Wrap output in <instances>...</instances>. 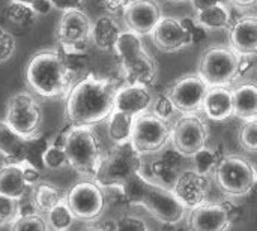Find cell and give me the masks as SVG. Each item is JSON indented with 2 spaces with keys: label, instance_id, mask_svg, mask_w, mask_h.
<instances>
[{
  "label": "cell",
  "instance_id": "obj_7",
  "mask_svg": "<svg viewBox=\"0 0 257 231\" xmlns=\"http://www.w3.org/2000/svg\"><path fill=\"white\" fill-rule=\"evenodd\" d=\"M170 140L172 126L169 120L149 110L134 117L131 143L140 155H155L163 150Z\"/></svg>",
  "mask_w": 257,
  "mask_h": 231
},
{
  "label": "cell",
  "instance_id": "obj_41",
  "mask_svg": "<svg viewBox=\"0 0 257 231\" xmlns=\"http://www.w3.org/2000/svg\"><path fill=\"white\" fill-rule=\"evenodd\" d=\"M173 110H175V107H173L172 101L169 99V96H167V95H163V96L158 98L157 102L154 104V110H152V111H154L157 116H160V117L169 120V117L172 116Z\"/></svg>",
  "mask_w": 257,
  "mask_h": 231
},
{
  "label": "cell",
  "instance_id": "obj_47",
  "mask_svg": "<svg viewBox=\"0 0 257 231\" xmlns=\"http://www.w3.org/2000/svg\"><path fill=\"white\" fill-rule=\"evenodd\" d=\"M86 231H107L105 228H89V230Z\"/></svg>",
  "mask_w": 257,
  "mask_h": 231
},
{
  "label": "cell",
  "instance_id": "obj_3",
  "mask_svg": "<svg viewBox=\"0 0 257 231\" xmlns=\"http://www.w3.org/2000/svg\"><path fill=\"white\" fill-rule=\"evenodd\" d=\"M122 188L130 206H143L164 225H176L185 216V206L170 188L149 182L140 173L131 177Z\"/></svg>",
  "mask_w": 257,
  "mask_h": 231
},
{
  "label": "cell",
  "instance_id": "obj_23",
  "mask_svg": "<svg viewBox=\"0 0 257 231\" xmlns=\"http://www.w3.org/2000/svg\"><path fill=\"white\" fill-rule=\"evenodd\" d=\"M203 110L212 120H226L233 114V90L226 86H209L203 99Z\"/></svg>",
  "mask_w": 257,
  "mask_h": 231
},
{
  "label": "cell",
  "instance_id": "obj_10",
  "mask_svg": "<svg viewBox=\"0 0 257 231\" xmlns=\"http://www.w3.org/2000/svg\"><path fill=\"white\" fill-rule=\"evenodd\" d=\"M65 203L75 219L92 222L99 219L107 207L105 189L95 180H81L66 191Z\"/></svg>",
  "mask_w": 257,
  "mask_h": 231
},
{
  "label": "cell",
  "instance_id": "obj_45",
  "mask_svg": "<svg viewBox=\"0 0 257 231\" xmlns=\"http://www.w3.org/2000/svg\"><path fill=\"white\" fill-rule=\"evenodd\" d=\"M193 2V6L196 11H200V9H205L208 6H212V5H217V3H224L226 0H191Z\"/></svg>",
  "mask_w": 257,
  "mask_h": 231
},
{
  "label": "cell",
  "instance_id": "obj_15",
  "mask_svg": "<svg viewBox=\"0 0 257 231\" xmlns=\"http://www.w3.org/2000/svg\"><path fill=\"white\" fill-rule=\"evenodd\" d=\"M154 45L163 53H175L185 47H190L193 42V35L187 24L178 18H161L152 32Z\"/></svg>",
  "mask_w": 257,
  "mask_h": 231
},
{
  "label": "cell",
  "instance_id": "obj_6",
  "mask_svg": "<svg viewBox=\"0 0 257 231\" xmlns=\"http://www.w3.org/2000/svg\"><path fill=\"white\" fill-rule=\"evenodd\" d=\"M142 165L143 155L136 150L133 143H119L104 156L93 180L102 188H120L140 173Z\"/></svg>",
  "mask_w": 257,
  "mask_h": 231
},
{
  "label": "cell",
  "instance_id": "obj_19",
  "mask_svg": "<svg viewBox=\"0 0 257 231\" xmlns=\"http://www.w3.org/2000/svg\"><path fill=\"white\" fill-rule=\"evenodd\" d=\"M232 216L226 206L215 203H202L191 209L188 216L190 231H227Z\"/></svg>",
  "mask_w": 257,
  "mask_h": 231
},
{
  "label": "cell",
  "instance_id": "obj_32",
  "mask_svg": "<svg viewBox=\"0 0 257 231\" xmlns=\"http://www.w3.org/2000/svg\"><path fill=\"white\" fill-rule=\"evenodd\" d=\"M74 219L75 216L65 201L47 212V224L50 230H69L74 224Z\"/></svg>",
  "mask_w": 257,
  "mask_h": 231
},
{
  "label": "cell",
  "instance_id": "obj_21",
  "mask_svg": "<svg viewBox=\"0 0 257 231\" xmlns=\"http://www.w3.org/2000/svg\"><path fill=\"white\" fill-rule=\"evenodd\" d=\"M229 44L241 56L257 54V17L244 15L229 26Z\"/></svg>",
  "mask_w": 257,
  "mask_h": 231
},
{
  "label": "cell",
  "instance_id": "obj_28",
  "mask_svg": "<svg viewBox=\"0 0 257 231\" xmlns=\"http://www.w3.org/2000/svg\"><path fill=\"white\" fill-rule=\"evenodd\" d=\"M30 198L38 213H47L54 206L65 201V194L59 186L50 182H39L30 188Z\"/></svg>",
  "mask_w": 257,
  "mask_h": 231
},
{
  "label": "cell",
  "instance_id": "obj_33",
  "mask_svg": "<svg viewBox=\"0 0 257 231\" xmlns=\"http://www.w3.org/2000/svg\"><path fill=\"white\" fill-rule=\"evenodd\" d=\"M65 65L68 71L72 74V77L83 74L86 68L89 66V56L86 54L84 50H75V48H60Z\"/></svg>",
  "mask_w": 257,
  "mask_h": 231
},
{
  "label": "cell",
  "instance_id": "obj_44",
  "mask_svg": "<svg viewBox=\"0 0 257 231\" xmlns=\"http://www.w3.org/2000/svg\"><path fill=\"white\" fill-rule=\"evenodd\" d=\"M101 2H102V6L110 14H116L119 11H123L131 0H101Z\"/></svg>",
  "mask_w": 257,
  "mask_h": 231
},
{
  "label": "cell",
  "instance_id": "obj_27",
  "mask_svg": "<svg viewBox=\"0 0 257 231\" xmlns=\"http://www.w3.org/2000/svg\"><path fill=\"white\" fill-rule=\"evenodd\" d=\"M233 114L244 120L257 117V83H247L233 90Z\"/></svg>",
  "mask_w": 257,
  "mask_h": 231
},
{
  "label": "cell",
  "instance_id": "obj_18",
  "mask_svg": "<svg viewBox=\"0 0 257 231\" xmlns=\"http://www.w3.org/2000/svg\"><path fill=\"white\" fill-rule=\"evenodd\" d=\"M161 20V9L155 0H131L123 9V21L130 32L143 36L154 32Z\"/></svg>",
  "mask_w": 257,
  "mask_h": 231
},
{
  "label": "cell",
  "instance_id": "obj_31",
  "mask_svg": "<svg viewBox=\"0 0 257 231\" xmlns=\"http://www.w3.org/2000/svg\"><path fill=\"white\" fill-rule=\"evenodd\" d=\"M42 165L53 171L69 167L68 156H66L65 147H63V132L53 143H50L48 147L45 149V152L42 155Z\"/></svg>",
  "mask_w": 257,
  "mask_h": 231
},
{
  "label": "cell",
  "instance_id": "obj_17",
  "mask_svg": "<svg viewBox=\"0 0 257 231\" xmlns=\"http://www.w3.org/2000/svg\"><path fill=\"white\" fill-rule=\"evenodd\" d=\"M184 156L176 152L175 149L170 150H160V155L154 158L151 162H143L140 174L148 179L149 182L158 183L161 186L170 188L173 186L176 177L181 173Z\"/></svg>",
  "mask_w": 257,
  "mask_h": 231
},
{
  "label": "cell",
  "instance_id": "obj_42",
  "mask_svg": "<svg viewBox=\"0 0 257 231\" xmlns=\"http://www.w3.org/2000/svg\"><path fill=\"white\" fill-rule=\"evenodd\" d=\"M9 2L27 5V6L33 8L38 15H47L53 11V5L50 0H9Z\"/></svg>",
  "mask_w": 257,
  "mask_h": 231
},
{
  "label": "cell",
  "instance_id": "obj_25",
  "mask_svg": "<svg viewBox=\"0 0 257 231\" xmlns=\"http://www.w3.org/2000/svg\"><path fill=\"white\" fill-rule=\"evenodd\" d=\"M123 30H120L119 24L110 15H102L92 23L90 41L93 45L102 51L114 50L116 42Z\"/></svg>",
  "mask_w": 257,
  "mask_h": 231
},
{
  "label": "cell",
  "instance_id": "obj_24",
  "mask_svg": "<svg viewBox=\"0 0 257 231\" xmlns=\"http://www.w3.org/2000/svg\"><path fill=\"white\" fill-rule=\"evenodd\" d=\"M36 18H38V14L35 12L33 8L23 5V3H17V2H9L5 6L3 14H2L3 27H6L14 35L17 30L20 33L29 32L32 27H35Z\"/></svg>",
  "mask_w": 257,
  "mask_h": 231
},
{
  "label": "cell",
  "instance_id": "obj_11",
  "mask_svg": "<svg viewBox=\"0 0 257 231\" xmlns=\"http://www.w3.org/2000/svg\"><path fill=\"white\" fill-rule=\"evenodd\" d=\"M241 71L239 54L226 47H211L203 51L199 60V75L208 86H226L232 83Z\"/></svg>",
  "mask_w": 257,
  "mask_h": 231
},
{
  "label": "cell",
  "instance_id": "obj_8",
  "mask_svg": "<svg viewBox=\"0 0 257 231\" xmlns=\"http://www.w3.org/2000/svg\"><path fill=\"white\" fill-rule=\"evenodd\" d=\"M44 113L30 92L14 93L5 108V122L24 138H33L39 134Z\"/></svg>",
  "mask_w": 257,
  "mask_h": 231
},
{
  "label": "cell",
  "instance_id": "obj_13",
  "mask_svg": "<svg viewBox=\"0 0 257 231\" xmlns=\"http://www.w3.org/2000/svg\"><path fill=\"white\" fill-rule=\"evenodd\" d=\"M208 83L199 74H190L178 80L166 93L175 110L187 114L197 113L203 108V99L208 92Z\"/></svg>",
  "mask_w": 257,
  "mask_h": 231
},
{
  "label": "cell",
  "instance_id": "obj_26",
  "mask_svg": "<svg viewBox=\"0 0 257 231\" xmlns=\"http://www.w3.org/2000/svg\"><path fill=\"white\" fill-rule=\"evenodd\" d=\"M27 186L21 164H2L0 167V194L14 200H21L27 195Z\"/></svg>",
  "mask_w": 257,
  "mask_h": 231
},
{
  "label": "cell",
  "instance_id": "obj_1",
  "mask_svg": "<svg viewBox=\"0 0 257 231\" xmlns=\"http://www.w3.org/2000/svg\"><path fill=\"white\" fill-rule=\"evenodd\" d=\"M117 84L108 78L86 75L66 96V120L72 126H92L113 113Z\"/></svg>",
  "mask_w": 257,
  "mask_h": 231
},
{
  "label": "cell",
  "instance_id": "obj_29",
  "mask_svg": "<svg viewBox=\"0 0 257 231\" xmlns=\"http://www.w3.org/2000/svg\"><path fill=\"white\" fill-rule=\"evenodd\" d=\"M194 20L196 23H199L202 27L208 30H223V29H229V26L232 24L230 12L224 3H217L197 11Z\"/></svg>",
  "mask_w": 257,
  "mask_h": 231
},
{
  "label": "cell",
  "instance_id": "obj_12",
  "mask_svg": "<svg viewBox=\"0 0 257 231\" xmlns=\"http://www.w3.org/2000/svg\"><path fill=\"white\" fill-rule=\"evenodd\" d=\"M208 128L205 122L191 113L184 114L172 129V146L184 158H193L206 147Z\"/></svg>",
  "mask_w": 257,
  "mask_h": 231
},
{
  "label": "cell",
  "instance_id": "obj_46",
  "mask_svg": "<svg viewBox=\"0 0 257 231\" xmlns=\"http://www.w3.org/2000/svg\"><path fill=\"white\" fill-rule=\"evenodd\" d=\"M229 2H232L233 5H236L239 8H248L256 3V0H229Z\"/></svg>",
  "mask_w": 257,
  "mask_h": 231
},
{
  "label": "cell",
  "instance_id": "obj_40",
  "mask_svg": "<svg viewBox=\"0 0 257 231\" xmlns=\"http://www.w3.org/2000/svg\"><path fill=\"white\" fill-rule=\"evenodd\" d=\"M21 170H23V177L29 188H33L35 185H38L41 182V170L35 164L24 161V162H21Z\"/></svg>",
  "mask_w": 257,
  "mask_h": 231
},
{
  "label": "cell",
  "instance_id": "obj_49",
  "mask_svg": "<svg viewBox=\"0 0 257 231\" xmlns=\"http://www.w3.org/2000/svg\"><path fill=\"white\" fill-rule=\"evenodd\" d=\"M169 2H184V0H169Z\"/></svg>",
  "mask_w": 257,
  "mask_h": 231
},
{
  "label": "cell",
  "instance_id": "obj_2",
  "mask_svg": "<svg viewBox=\"0 0 257 231\" xmlns=\"http://www.w3.org/2000/svg\"><path fill=\"white\" fill-rule=\"evenodd\" d=\"M24 75L29 89L48 99L68 96L74 86V77L65 65L60 48H45L35 53Z\"/></svg>",
  "mask_w": 257,
  "mask_h": 231
},
{
  "label": "cell",
  "instance_id": "obj_22",
  "mask_svg": "<svg viewBox=\"0 0 257 231\" xmlns=\"http://www.w3.org/2000/svg\"><path fill=\"white\" fill-rule=\"evenodd\" d=\"M29 138L14 131L5 120H0V156L3 164H21L27 161Z\"/></svg>",
  "mask_w": 257,
  "mask_h": 231
},
{
  "label": "cell",
  "instance_id": "obj_30",
  "mask_svg": "<svg viewBox=\"0 0 257 231\" xmlns=\"http://www.w3.org/2000/svg\"><path fill=\"white\" fill-rule=\"evenodd\" d=\"M133 125H134V116H130L126 113L113 110V113L108 116V123H107L108 138L114 144L131 141Z\"/></svg>",
  "mask_w": 257,
  "mask_h": 231
},
{
  "label": "cell",
  "instance_id": "obj_43",
  "mask_svg": "<svg viewBox=\"0 0 257 231\" xmlns=\"http://www.w3.org/2000/svg\"><path fill=\"white\" fill-rule=\"evenodd\" d=\"M53 5V9L66 12L71 9H80V6L83 5L84 0H50Z\"/></svg>",
  "mask_w": 257,
  "mask_h": 231
},
{
  "label": "cell",
  "instance_id": "obj_38",
  "mask_svg": "<svg viewBox=\"0 0 257 231\" xmlns=\"http://www.w3.org/2000/svg\"><path fill=\"white\" fill-rule=\"evenodd\" d=\"M107 231H148L146 222L139 218V216H133V215H125L117 218L111 228Z\"/></svg>",
  "mask_w": 257,
  "mask_h": 231
},
{
  "label": "cell",
  "instance_id": "obj_50",
  "mask_svg": "<svg viewBox=\"0 0 257 231\" xmlns=\"http://www.w3.org/2000/svg\"><path fill=\"white\" fill-rule=\"evenodd\" d=\"M51 231H68V230H51Z\"/></svg>",
  "mask_w": 257,
  "mask_h": 231
},
{
  "label": "cell",
  "instance_id": "obj_36",
  "mask_svg": "<svg viewBox=\"0 0 257 231\" xmlns=\"http://www.w3.org/2000/svg\"><path fill=\"white\" fill-rule=\"evenodd\" d=\"M238 141L247 152H257V117L245 120L239 129Z\"/></svg>",
  "mask_w": 257,
  "mask_h": 231
},
{
  "label": "cell",
  "instance_id": "obj_39",
  "mask_svg": "<svg viewBox=\"0 0 257 231\" xmlns=\"http://www.w3.org/2000/svg\"><path fill=\"white\" fill-rule=\"evenodd\" d=\"M15 48H17L15 35L9 32L6 27L0 26V63L9 60L14 56Z\"/></svg>",
  "mask_w": 257,
  "mask_h": 231
},
{
  "label": "cell",
  "instance_id": "obj_9",
  "mask_svg": "<svg viewBox=\"0 0 257 231\" xmlns=\"http://www.w3.org/2000/svg\"><path fill=\"white\" fill-rule=\"evenodd\" d=\"M214 176L218 188L229 197L248 194L256 182L254 167L236 155L223 156L214 170Z\"/></svg>",
  "mask_w": 257,
  "mask_h": 231
},
{
  "label": "cell",
  "instance_id": "obj_5",
  "mask_svg": "<svg viewBox=\"0 0 257 231\" xmlns=\"http://www.w3.org/2000/svg\"><path fill=\"white\" fill-rule=\"evenodd\" d=\"M114 51L128 84H145L149 87L157 81L158 63L145 50L139 35L130 30L122 32Z\"/></svg>",
  "mask_w": 257,
  "mask_h": 231
},
{
  "label": "cell",
  "instance_id": "obj_37",
  "mask_svg": "<svg viewBox=\"0 0 257 231\" xmlns=\"http://www.w3.org/2000/svg\"><path fill=\"white\" fill-rule=\"evenodd\" d=\"M18 216V200L0 194V228L12 224Z\"/></svg>",
  "mask_w": 257,
  "mask_h": 231
},
{
  "label": "cell",
  "instance_id": "obj_35",
  "mask_svg": "<svg viewBox=\"0 0 257 231\" xmlns=\"http://www.w3.org/2000/svg\"><path fill=\"white\" fill-rule=\"evenodd\" d=\"M194 164H196V170L202 174H209L211 171L215 170L218 161L223 158L218 155L217 150L209 149V147H203L200 152H197L194 156Z\"/></svg>",
  "mask_w": 257,
  "mask_h": 231
},
{
  "label": "cell",
  "instance_id": "obj_14",
  "mask_svg": "<svg viewBox=\"0 0 257 231\" xmlns=\"http://www.w3.org/2000/svg\"><path fill=\"white\" fill-rule=\"evenodd\" d=\"M90 32L92 20L86 12L81 9H71L63 12L57 27V39L60 48L84 50L90 41Z\"/></svg>",
  "mask_w": 257,
  "mask_h": 231
},
{
  "label": "cell",
  "instance_id": "obj_34",
  "mask_svg": "<svg viewBox=\"0 0 257 231\" xmlns=\"http://www.w3.org/2000/svg\"><path fill=\"white\" fill-rule=\"evenodd\" d=\"M11 231H48V224L38 212L30 215H20L12 222Z\"/></svg>",
  "mask_w": 257,
  "mask_h": 231
},
{
  "label": "cell",
  "instance_id": "obj_48",
  "mask_svg": "<svg viewBox=\"0 0 257 231\" xmlns=\"http://www.w3.org/2000/svg\"><path fill=\"white\" fill-rule=\"evenodd\" d=\"M254 174H256V179H257V164L254 165Z\"/></svg>",
  "mask_w": 257,
  "mask_h": 231
},
{
  "label": "cell",
  "instance_id": "obj_4",
  "mask_svg": "<svg viewBox=\"0 0 257 231\" xmlns=\"http://www.w3.org/2000/svg\"><path fill=\"white\" fill-rule=\"evenodd\" d=\"M63 147L69 167L84 177L95 179L104 159L102 146L92 126H72L63 131Z\"/></svg>",
  "mask_w": 257,
  "mask_h": 231
},
{
  "label": "cell",
  "instance_id": "obj_16",
  "mask_svg": "<svg viewBox=\"0 0 257 231\" xmlns=\"http://www.w3.org/2000/svg\"><path fill=\"white\" fill-rule=\"evenodd\" d=\"M211 188V179L208 174L194 170H184L176 177L172 191L181 200L185 207H196L206 201Z\"/></svg>",
  "mask_w": 257,
  "mask_h": 231
},
{
  "label": "cell",
  "instance_id": "obj_20",
  "mask_svg": "<svg viewBox=\"0 0 257 231\" xmlns=\"http://www.w3.org/2000/svg\"><path fill=\"white\" fill-rule=\"evenodd\" d=\"M154 104L152 93L145 84H128L119 87L114 98V110L130 116H139L148 111Z\"/></svg>",
  "mask_w": 257,
  "mask_h": 231
}]
</instances>
